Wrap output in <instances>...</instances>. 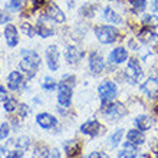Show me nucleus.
<instances>
[{
	"label": "nucleus",
	"instance_id": "nucleus-23",
	"mask_svg": "<svg viewBox=\"0 0 158 158\" xmlns=\"http://www.w3.org/2000/svg\"><path fill=\"white\" fill-rule=\"evenodd\" d=\"M135 157H137V148L129 145V144H127L124 147V150L119 152V158H135Z\"/></svg>",
	"mask_w": 158,
	"mask_h": 158
},
{
	"label": "nucleus",
	"instance_id": "nucleus-14",
	"mask_svg": "<svg viewBox=\"0 0 158 158\" xmlns=\"http://www.w3.org/2000/svg\"><path fill=\"white\" fill-rule=\"evenodd\" d=\"M142 89L148 94L150 98H155V95H157V92H158V79H155V78L147 79V82L144 83Z\"/></svg>",
	"mask_w": 158,
	"mask_h": 158
},
{
	"label": "nucleus",
	"instance_id": "nucleus-18",
	"mask_svg": "<svg viewBox=\"0 0 158 158\" xmlns=\"http://www.w3.org/2000/svg\"><path fill=\"white\" fill-rule=\"evenodd\" d=\"M82 58V52L78 49V48H73V46H69L66 50V59L69 63H76L79 62V59Z\"/></svg>",
	"mask_w": 158,
	"mask_h": 158
},
{
	"label": "nucleus",
	"instance_id": "nucleus-13",
	"mask_svg": "<svg viewBox=\"0 0 158 158\" xmlns=\"http://www.w3.org/2000/svg\"><path fill=\"white\" fill-rule=\"evenodd\" d=\"M127 59H128V53H127V50L124 48H117L109 55V60L114 63H122Z\"/></svg>",
	"mask_w": 158,
	"mask_h": 158
},
{
	"label": "nucleus",
	"instance_id": "nucleus-30",
	"mask_svg": "<svg viewBox=\"0 0 158 158\" xmlns=\"http://www.w3.org/2000/svg\"><path fill=\"white\" fill-rule=\"evenodd\" d=\"M10 127H9L6 122L4 124H2V127H0V139H4V138H7L9 132H10Z\"/></svg>",
	"mask_w": 158,
	"mask_h": 158
},
{
	"label": "nucleus",
	"instance_id": "nucleus-31",
	"mask_svg": "<svg viewBox=\"0 0 158 158\" xmlns=\"http://www.w3.org/2000/svg\"><path fill=\"white\" fill-rule=\"evenodd\" d=\"M16 145L19 147V148H22V150H26L27 147H29V139L26 137H22V138H19L16 141Z\"/></svg>",
	"mask_w": 158,
	"mask_h": 158
},
{
	"label": "nucleus",
	"instance_id": "nucleus-27",
	"mask_svg": "<svg viewBox=\"0 0 158 158\" xmlns=\"http://www.w3.org/2000/svg\"><path fill=\"white\" fill-rule=\"evenodd\" d=\"M42 86L45 88L46 91H53L55 88H56V83H55V81L52 78H45V81H43V83H42Z\"/></svg>",
	"mask_w": 158,
	"mask_h": 158
},
{
	"label": "nucleus",
	"instance_id": "nucleus-39",
	"mask_svg": "<svg viewBox=\"0 0 158 158\" xmlns=\"http://www.w3.org/2000/svg\"><path fill=\"white\" fill-rule=\"evenodd\" d=\"M48 158H60V152H59V150L55 148L53 151H50V154H49V157Z\"/></svg>",
	"mask_w": 158,
	"mask_h": 158
},
{
	"label": "nucleus",
	"instance_id": "nucleus-25",
	"mask_svg": "<svg viewBox=\"0 0 158 158\" xmlns=\"http://www.w3.org/2000/svg\"><path fill=\"white\" fill-rule=\"evenodd\" d=\"M144 25L148 26V27H158V17L152 16V15L145 16V19H144Z\"/></svg>",
	"mask_w": 158,
	"mask_h": 158
},
{
	"label": "nucleus",
	"instance_id": "nucleus-17",
	"mask_svg": "<svg viewBox=\"0 0 158 158\" xmlns=\"http://www.w3.org/2000/svg\"><path fill=\"white\" fill-rule=\"evenodd\" d=\"M127 137H128L129 144H134V145H139V144H142V142L145 141V138H144L142 132L141 131H138V129H131Z\"/></svg>",
	"mask_w": 158,
	"mask_h": 158
},
{
	"label": "nucleus",
	"instance_id": "nucleus-12",
	"mask_svg": "<svg viewBox=\"0 0 158 158\" xmlns=\"http://www.w3.org/2000/svg\"><path fill=\"white\" fill-rule=\"evenodd\" d=\"M48 17L50 19H53L55 22H58V23H63L65 22V15L62 13V10L56 6V4H50L49 7H48Z\"/></svg>",
	"mask_w": 158,
	"mask_h": 158
},
{
	"label": "nucleus",
	"instance_id": "nucleus-28",
	"mask_svg": "<svg viewBox=\"0 0 158 158\" xmlns=\"http://www.w3.org/2000/svg\"><path fill=\"white\" fill-rule=\"evenodd\" d=\"M131 3H132L135 12H138V13L144 12V9H145V0H132Z\"/></svg>",
	"mask_w": 158,
	"mask_h": 158
},
{
	"label": "nucleus",
	"instance_id": "nucleus-7",
	"mask_svg": "<svg viewBox=\"0 0 158 158\" xmlns=\"http://www.w3.org/2000/svg\"><path fill=\"white\" fill-rule=\"evenodd\" d=\"M104 66H105L104 58L99 53H96V52L91 53V56H89V68H91V71L94 73H101L104 71Z\"/></svg>",
	"mask_w": 158,
	"mask_h": 158
},
{
	"label": "nucleus",
	"instance_id": "nucleus-32",
	"mask_svg": "<svg viewBox=\"0 0 158 158\" xmlns=\"http://www.w3.org/2000/svg\"><path fill=\"white\" fill-rule=\"evenodd\" d=\"M17 108H19V115H20V117H23V118L27 117V114L30 112V108L27 106V105H25V104H20Z\"/></svg>",
	"mask_w": 158,
	"mask_h": 158
},
{
	"label": "nucleus",
	"instance_id": "nucleus-11",
	"mask_svg": "<svg viewBox=\"0 0 158 158\" xmlns=\"http://www.w3.org/2000/svg\"><path fill=\"white\" fill-rule=\"evenodd\" d=\"M4 35H6V42L10 48H15L19 42V36H17V30L13 25H7L6 30H4Z\"/></svg>",
	"mask_w": 158,
	"mask_h": 158
},
{
	"label": "nucleus",
	"instance_id": "nucleus-4",
	"mask_svg": "<svg viewBox=\"0 0 158 158\" xmlns=\"http://www.w3.org/2000/svg\"><path fill=\"white\" fill-rule=\"evenodd\" d=\"M72 99V85H69L68 82H60L59 83V95L58 101L62 106H69Z\"/></svg>",
	"mask_w": 158,
	"mask_h": 158
},
{
	"label": "nucleus",
	"instance_id": "nucleus-38",
	"mask_svg": "<svg viewBox=\"0 0 158 158\" xmlns=\"http://www.w3.org/2000/svg\"><path fill=\"white\" fill-rule=\"evenodd\" d=\"M88 158H108V155L105 154V152H92Z\"/></svg>",
	"mask_w": 158,
	"mask_h": 158
},
{
	"label": "nucleus",
	"instance_id": "nucleus-35",
	"mask_svg": "<svg viewBox=\"0 0 158 158\" xmlns=\"http://www.w3.org/2000/svg\"><path fill=\"white\" fill-rule=\"evenodd\" d=\"M10 20V16H9L6 12H0V25H3V23H7Z\"/></svg>",
	"mask_w": 158,
	"mask_h": 158
},
{
	"label": "nucleus",
	"instance_id": "nucleus-19",
	"mask_svg": "<svg viewBox=\"0 0 158 158\" xmlns=\"http://www.w3.org/2000/svg\"><path fill=\"white\" fill-rule=\"evenodd\" d=\"M135 125H137V128H139V131H147V129L151 128L152 119H151L150 117L141 115V117H138L137 119H135Z\"/></svg>",
	"mask_w": 158,
	"mask_h": 158
},
{
	"label": "nucleus",
	"instance_id": "nucleus-15",
	"mask_svg": "<svg viewBox=\"0 0 158 158\" xmlns=\"http://www.w3.org/2000/svg\"><path fill=\"white\" fill-rule=\"evenodd\" d=\"M19 66H20L22 71H25V73L29 78H33L36 75V71H38V66L33 65V63H30L29 60H26V59H22L20 63H19Z\"/></svg>",
	"mask_w": 158,
	"mask_h": 158
},
{
	"label": "nucleus",
	"instance_id": "nucleus-9",
	"mask_svg": "<svg viewBox=\"0 0 158 158\" xmlns=\"http://www.w3.org/2000/svg\"><path fill=\"white\" fill-rule=\"evenodd\" d=\"M36 122L40 125L42 128H53L55 125H56V118L49 115V114H39L38 117H36Z\"/></svg>",
	"mask_w": 158,
	"mask_h": 158
},
{
	"label": "nucleus",
	"instance_id": "nucleus-22",
	"mask_svg": "<svg viewBox=\"0 0 158 158\" xmlns=\"http://www.w3.org/2000/svg\"><path fill=\"white\" fill-rule=\"evenodd\" d=\"M65 148H66V154H68V157H69V158L76 157V155L81 152V145H79V144H76L75 141L68 142L66 145H65Z\"/></svg>",
	"mask_w": 158,
	"mask_h": 158
},
{
	"label": "nucleus",
	"instance_id": "nucleus-37",
	"mask_svg": "<svg viewBox=\"0 0 158 158\" xmlns=\"http://www.w3.org/2000/svg\"><path fill=\"white\" fill-rule=\"evenodd\" d=\"M23 0H10V7L12 9H19L22 6Z\"/></svg>",
	"mask_w": 158,
	"mask_h": 158
},
{
	"label": "nucleus",
	"instance_id": "nucleus-21",
	"mask_svg": "<svg viewBox=\"0 0 158 158\" xmlns=\"http://www.w3.org/2000/svg\"><path fill=\"white\" fill-rule=\"evenodd\" d=\"M104 17L108 22H111V23H121V22H122V19H121L119 15L114 12L111 7H106L104 10Z\"/></svg>",
	"mask_w": 158,
	"mask_h": 158
},
{
	"label": "nucleus",
	"instance_id": "nucleus-1",
	"mask_svg": "<svg viewBox=\"0 0 158 158\" xmlns=\"http://www.w3.org/2000/svg\"><path fill=\"white\" fill-rule=\"evenodd\" d=\"M95 35L101 43L108 45V43H112L117 40L119 36V32L112 26H99L95 29Z\"/></svg>",
	"mask_w": 158,
	"mask_h": 158
},
{
	"label": "nucleus",
	"instance_id": "nucleus-3",
	"mask_svg": "<svg viewBox=\"0 0 158 158\" xmlns=\"http://www.w3.org/2000/svg\"><path fill=\"white\" fill-rule=\"evenodd\" d=\"M141 75H142V71H141V66H139L138 60L137 59H129L128 68L125 71V76L129 81V83H137L138 79L141 78Z\"/></svg>",
	"mask_w": 158,
	"mask_h": 158
},
{
	"label": "nucleus",
	"instance_id": "nucleus-26",
	"mask_svg": "<svg viewBox=\"0 0 158 158\" xmlns=\"http://www.w3.org/2000/svg\"><path fill=\"white\" fill-rule=\"evenodd\" d=\"M17 106H19V104H17L16 99H7L4 102V109H6L7 112H13Z\"/></svg>",
	"mask_w": 158,
	"mask_h": 158
},
{
	"label": "nucleus",
	"instance_id": "nucleus-40",
	"mask_svg": "<svg viewBox=\"0 0 158 158\" xmlns=\"http://www.w3.org/2000/svg\"><path fill=\"white\" fill-rule=\"evenodd\" d=\"M23 152L22 151H13L12 154H9V158H22Z\"/></svg>",
	"mask_w": 158,
	"mask_h": 158
},
{
	"label": "nucleus",
	"instance_id": "nucleus-16",
	"mask_svg": "<svg viewBox=\"0 0 158 158\" xmlns=\"http://www.w3.org/2000/svg\"><path fill=\"white\" fill-rule=\"evenodd\" d=\"M22 82H23V78H22V75L19 73V72L15 71L9 75V89L16 91V89H19V86L22 85Z\"/></svg>",
	"mask_w": 158,
	"mask_h": 158
},
{
	"label": "nucleus",
	"instance_id": "nucleus-2",
	"mask_svg": "<svg viewBox=\"0 0 158 158\" xmlns=\"http://www.w3.org/2000/svg\"><path fill=\"white\" fill-rule=\"evenodd\" d=\"M98 92H99V96L102 102H109V101H112L115 96H117V86H115V83L109 82V81H105L99 85L98 88Z\"/></svg>",
	"mask_w": 158,
	"mask_h": 158
},
{
	"label": "nucleus",
	"instance_id": "nucleus-8",
	"mask_svg": "<svg viewBox=\"0 0 158 158\" xmlns=\"http://www.w3.org/2000/svg\"><path fill=\"white\" fill-rule=\"evenodd\" d=\"M99 129H101V125L98 121H88V122H85L81 127V132L86 134L89 137H96L99 134Z\"/></svg>",
	"mask_w": 158,
	"mask_h": 158
},
{
	"label": "nucleus",
	"instance_id": "nucleus-33",
	"mask_svg": "<svg viewBox=\"0 0 158 158\" xmlns=\"http://www.w3.org/2000/svg\"><path fill=\"white\" fill-rule=\"evenodd\" d=\"M22 30H23V32H25L29 38H32V36H33V29H32V26H30L29 23H23V25H22Z\"/></svg>",
	"mask_w": 158,
	"mask_h": 158
},
{
	"label": "nucleus",
	"instance_id": "nucleus-5",
	"mask_svg": "<svg viewBox=\"0 0 158 158\" xmlns=\"http://www.w3.org/2000/svg\"><path fill=\"white\" fill-rule=\"evenodd\" d=\"M102 112L106 115V117H114V118H118L119 115H124L125 114V109L122 108L121 104H112L111 101L109 102H102Z\"/></svg>",
	"mask_w": 158,
	"mask_h": 158
},
{
	"label": "nucleus",
	"instance_id": "nucleus-41",
	"mask_svg": "<svg viewBox=\"0 0 158 158\" xmlns=\"http://www.w3.org/2000/svg\"><path fill=\"white\" fill-rule=\"evenodd\" d=\"M129 46H131V49L132 50H138V46H137V43L134 40H129Z\"/></svg>",
	"mask_w": 158,
	"mask_h": 158
},
{
	"label": "nucleus",
	"instance_id": "nucleus-20",
	"mask_svg": "<svg viewBox=\"0 0 158 158\" xmlns=\"http://www.w3.org/2000/svg\"><path fill=\"white\" fill-rule=\"evenodd\" d=\"M22 56H23V59H26V60H29L30 63H33V65H36V66H39L40 65V58H39V55L35 52V50H22Z\"/></svg>",
	"mask_w": 158,
	"mask_h": 158
},
{
	"label": "nucleus",
	"instance_id": "nucleus-36",
	"mask_svg": "<svg viewBox=\"0 0 158 158\" xmlns=\"http://www.w3.org/2000/svg\"><path fill=\"white\" fill-rule=\"evenodd\" d=\"M33 3V10H38L39 7H42L45 4V0H30Z\"/></svg>",
	"mask_w": 158,
	"mask_h": 158
},
{
	"label": "nucleus",
	"instance_id": "nucleus-34",
	"mask_svg": "<svg viewBox=\"0 0 158 158\" xmlns=\"http://www.w3.org/2000/svg\"><path fill=\"white\" fill-rule=\"evenodd\" d=\"M33 158H46V150L45 148H38L36 150V152H35V155H33Z\"/></svg>",
	"mask_w": 158,
	"mask_h": 158
},
{
	"label": "nucleus",
	"instance_id": "nucleus-10",
	"mask_svg": "<svg viewBox=\"0 0 158 158\" xmlns=\"http://www.w3.org/2000/svg\"><path fill=\"white\" fill-rule=\"evenodd\" d=\"M138 39L142 42V43H145V45H154L158 42V36L150 29H142L139 33H138Z\"/></svg>",
	"mask_w": 158,
	"mask_h": 158
},
{
	"label": "nucleus",
	"instance_id": "nucleus-24",
	"mask_svg": "<svg viewBox=\"0 0 158 158\" xmlns=\"http://www.w3.org/2000/svg\"><path fill=\"white\" fill-rule=\"evenodd\" d=\"M36 32L40 35L42 38H49V36L53 35V29H50V27H48L46 25H43L42 20H39L38 26H36Z\"/></svg>",
	"mask_w": 158,
	"mask_h": 158
},
{
	"label": "nucleus",
	"instance_id": "nucleus-42",
	"mask_svg": "<svg viewBox=\"0 0 158 158\" xmlns=\"http://www.w3.org/2000/svg\"><path fill=\"white\" fill-rule=\"evenodd\" d=\"M152 10L158 12V0H152Z\"/></svg>",
	"mask_w": 158,
	"mask_h": 158
},
{
	"label": "nucleus",
	"instance_id": "nucleus-6",
	"mask_svg": "<svg viewBox=\"0 0 158 158\" xmlns=\"http://www.w3.org/2000/svg\"><path fill=\"white\" fill-rule=\"evenodd\" d=\"M58 58L59 52L56 46H49L46 49V60H48V66L50 71H56L58 69Z\"/></svg>",
	"mask_w": 158,
	"mask_h": 158
},
{
	"label": "nucleus",
	"instance_id": "nucleus-29",
	"mask_svg": "<svg viewBox=\"0 0 158 158\" xmlns=\"http://www.w3.org/2000/svg\"><path fill=\"white\" fill-rule=\"evenodd\" d=\"M122 134H124V131H122V129H119V131H117V132L114 134L112 137H111V145L115 147V145H118V144H119L121 139H122Z\"/></svg>",
	"mask_w": 158,
	"mask_h": 158
},
{
	"label": "nucleus",
	"instance_id": "nucleus-43",
	"mask_svg": "<svg viewBox=\"0 0 158 158\" xmlns=\"http://www.w3.org/2000/svg\"><path fill=\"white\" fill-rule=\"evenodd\" d=\"M4 155H6V151L3 147H0V158H4Z\"/></svg>",
	"mask_w": 158,
	"mask_h": 158
}]
</instances>
